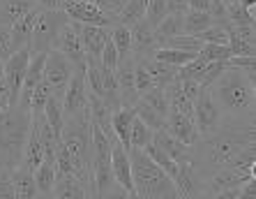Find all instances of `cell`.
I'll return each instance as SVG.
<instances>
[{
  "label": "cell",
  "instance_id": "obj_1",
  "mask_svg": "<svg viewBox=\"0 0 256 199\" xmlns=\"http://www.w3.org/2000/svg\"><path fill=\"white\" fill-rule=\"evenodd\" d=\"M254 148V123H222L217 132L201 137L190 146V164L203 183L210 181L222 169L242 160H256Z\"/></svg>",
  "mask_w": 256,
  "mask_h": 199
},
{
  "label": "cell",
  "instance_id": "obj_2",
  "mask_svg": "<svg viewBox=\"0 0 256 199\" xmlns=\"http://www.w3.org/2000/svg\"><path fill=\"white\" fill-rule=\"evenodd\" d=\"M256 67L228 65L208 86L217 107L222 109V123H254L256 111Z\"/></svg>",
  "mask_w": 256,
  "mask_h": 199
},
{
  "label": "cell",
  "instance_id": "obj_3",
  "mask_svg": "<svg viewBox=\"0 0 256 199\" xmlns=\"http://www.w3.org/2000/svg\"><path fill=\"white\" fill-rule=\"evenodd\" d=\"M30 125H32V114H30V102L26 100H16L0 111V164L7 171L21 164Z\"/></svg>",
  "mask_w": 256,
  "mask_h": 199
},
{
  "label": "cell",
  "instance_id": "obj_4",
  "mask_svg": "<svg viewBox=\"0 0 256 199\" xmlns=\"http://www.w3.org/2000/svg\"><path fill=\"white\" fill-rule=\"evenodd\" d=\"M130 153V162H132V181H134V197L143 199H171L176 197V185L173 178L150 160V155L143 148H127Z\"/></svg>",
  "mask_w": 256,
  "mask_h": 199
},
{
  "label": "cell",
  "instance_id": "obj_5",
  "mask_svg": "<svg viewBox=\"0 0 256 199\" xmlns=\"http://www.w3.org/2000/svg\"><path fill=\"white\" fill-rule=\"evenodd\" d=\"M92 134V181H95V197H114L122 194L111 171V141L102 127L90 123Z\"/></svg>",
  "mask_w": 256,
  "mask_h": 199
},
{
  "label": "cell",
  "instance_id": "obj_6",
  "mask_svg": "<svg viewBox=\"0 0 256 199\" xmlns=\"http://www.w3.org/2000/svg\"><path fill=\"white\" fill-rule=\"evenodd\" d=\"M70 21L67 12L60 7V10H37V19L35 26H32V37H30V54H40L44 51L46 54L48 49H54V42L58 33L62 31V26Z\"/></svg>",
  "mask_w": 256,
  "mask_h": 199
},
{
  "label": "cell",
  "instance_id": "obj_7",
  "mask_svg": "<svg viewBox=\"0 0 256 199\" xmlns=\"http://www.w3.org/2000/svg\"><path fill=\"white\" fill-rule=\"evenodd\" d=\"M192 118H194V125L198 130V137H208V134L217 132L222 127V109L217 107L212 93H210L208 86H201V91L194 97V104H192Z\"/></svg>",
  "mask_w": 256,
  "mask_h": 199
},
{
  "label": "cell",
  "instance_id": "obj_8",
  "mask_svg": "<svg viewBox=\"0 0 256 199\" xmlns=\"http://www.w3.org/2000/svg\"><path fill=\"white\" fill-rule=\"evenodd\" d=\"M54 49H58L60 54L70 58L74 70H86V51H84V42H81V24L78 21L70 19L62 26V31L58 33L54 42Z\"/></svg>",
  "mask_w": 256,
  "mask_h": 199
},
{
  "label": "cell",
  "instance_id": "obj_9",
  "mask_svg": "<svg viewBox=\"0 0 256 199\" xmlns=\"http://www.w3.org/2000/svg\"><path fill=\"white\" fill-rule=\"evenodd\" d=\"M72 72H74V65L70 63V58L60 54L58 49H48L46 61H44V81L48 84V88H51L54 95L62 97Z\"/></svg>",
  "mask_w": 256,
  "mask_h": 199
},
{
  "label": "cell",
  "instance_id": "obj_10",
  "mask_svg": "<svg viewBox=\"0 0 256 199\" xmlns=\"http://www.w3.org/2000/svg\"><path fill=\"white\" fill-rule=\"evenodd\" d=\"M28 61H30V49H18L14 51L5 63H2V77H5L7 91H10V100L12 104L21 97V88H24V77L28 70Z\"/></svg>",
  "mask_w": 256,
  "mask_h": 199
},
{
  "label": "cell",
  "instance_id": "obj_11",
  "mask_svg": "<svg viewBox=\"0 0 256 199\" xmlns=\"http://www.w3.org/2000/svg\"><path fill=\"white\" fill-rule=\"evenodd\" d=\"M67 12V17L72 21H78V24H86V26H104V28H111L116 26V17L114 14H106L104 10L90 3V0H74V3H67L62 7Z\"/></svg>",
  "mask_w": 256,
  "mask_h": 199
},
{
  "label": "cell",
  "instance_id": "obj_12",
  "mask_svg": "<svg viewBox=\"0 0 256 199\" xmlns=\"http://www.w3.org/2000/svg\"><path fill=\"white\" fill-rule=\"evenodd\" d=\"M88 107V88H86V70H74L62 93V114H76Z\"/></svg>",
  "mask_w": 256,
  "mask_h": 199
},
{
  "label": "cell",
  "instance_id": "obj_13",
  "mask_svg": "<svg viewBox=\"0 0 256 199\" xmlns=\"http://www.w3.org/2000/svg\"><path fill=\"white\" fill-rule=\"evenodd\" d=\"M111 171H114L116 183L120 185L125 197H134V181H132V162L130 153L120 141L111 144Z\"/></svg>",
  "mask_w": 256,
  "mask_h": 199
},
{
  "label": "cell",
  "instance_id": "obj_14",
  "mask_svg": "<svg viewBox=\"0 0 256 199\" xmlns=\"http://www.w3.org/2000/svg\"><path fill=\"white\" fill-rule=\"evenodd\" d=\"M173 185H176V197L190 199V197H206V183L201 176L194 171L190 160L178 162V171L173 176Z\"/></svg>",
  "mask_w": 256,
  "mask_h": 199
},
{
  "label": "cell",
  "instance_id": "obj_15",
  "mask_svg": "<svg viewBox=\"0 0 256 199\" xmlns=\"http://www.w3.org/2000/svg\"><path fill=\"white\" fill-rule=\"evenodd\" d=\"M166 130L173 134L176 139H180L182 144L194 146L198 141V130L194 125V118L190 114H182V111H176V109H168L166 114Z\"/></svg>",
  "mask_w": 256,
  "mask_h": 199
},
{
  "label": "cell",
  "instance_id": "obj_16",
  "mask_svg": "<svg viewBox=\"0 0 256 199\" xmlns=\"http://www.w3.org/2000/svg\"><path fill=\"white\" fill-rule=\"evenodd\" d=\"M130 31H132V51H134L136 58H148L160 47L157 44V35H155V26H150L146 19L136 21Z\"/></svg>",
  "mask_w": 256,
  "mask_h": 199
},
{
  "label": "cell",
  "instance_id": "obj_17",
  "mask_svg": "<svg viewBox=\"0 0 256 199\" xmlns=\"http://www.w3.org/2000/svg\"><path fill=\"white\" fill-rule=\"evenodd\" d=\"M228 49L233 56H256V26L228 24Z\"/></svg>",
  "mask_w": 256,
  "mask_h": 199
},
{
  "label": "cell",
  "instance_id": "obj_18",
  "mask_svg": "<svg viewBox=\"0 0 256 199\" xmlns=\"http://www.w3.org/2000/svg\"><path fill=\"white\" fill-rule=\"evenodd\" d=\"M108 35H111V28H104V26H86L81 24V42H84V51L86 58H100L102 49L106 44Z\"/></svg>",
  "mask_w": 256,
  "mask_h": 199
},
{
  "label": "cell",
  "instance_id": "obj_19",
  "mask_svg": "<svg viewBox=\"0 0 256 199\" xmlns=\"http://www.w3.org/2000/svg\"><path fill=\"white\" fill-rule=\"evenodd\" d=\"M152 141H155L162 151L171 157L173 162H185V160H190V146L182 144L180 139L173 137L166 127L155 130V132H152Z\"/></svg>",
  "mask_w": 256,
  "mask_h": 199
},
{
  "label": "cell",
  "instance_id": "obj_20",
  "mask_svg": "<svg viewBox=\"0 0 256 199\" xmlns=\"http://www.w3.org/2000/svg\"><path fill=\"white\" fill-rule=\"evenodd\" d=\"M37 10H30L28 14L18 17L12 26H10V35H12V54L18 51V49H28L30 44V37H32V26H35V19H37Z\"/></svg>",
  "mask_w": 256,
  "mask_h": 199
},
{
  "label": "cell",
  "instance_id": "obj_21",
  "mask_svg": "<svg viewBox=\"0 0 256 199\" xmlns=\"http://www.w3.org/2000/svg\"><path fill=\"white\" fill-rule=\"evenodd\" d=\"M10 181H12V190H14V197L16 199H35L40 197L37 192V185H35V176L30 169H26L24 164H18L10 171Z\"/></svg>",
  "mask_w": 256,
  "mask_h": 199
},
{
  "label": "cell",
  "instance_id": "obj_22",
  "mask_svg": "<svg viewBox=\"0 0 256 199\" xmlns=\"http://www.w3.org/2000/svg\"><path fill=\"white\" fill-rule=\"evenodd\" d=\"M44 61H46V54H44V51H40V54H30L28 70H26V77H24V88H21V97H18V100L30 102V93H32V88L44 79Z\"/></svg>",
  "mask_w": 256,
  "mask_h": 199
},
{
  "label": "cell",
  "instance_id": "obj_23",
  "mask_svg": "<svg viewBox=\"0 0 256 199\" xmlns=\"http://www.w3.org/2000/svg\"><path fill=\"white\" fill-rule=\"evenodd\" d=\"M51 197L84 199V197H88V194H86V187L81 185L78 178H74L72 174H65V171H58V169H56V183H54V192H51Z\"/></svg>",
  "mask_w": 256,
  "mask_h": 199
},
{
  "label": "cell",
  "instance_id": "obj_24",
  "mask_svg": "<svg viewBox=\"0 0 256 199\" xmlns=\"http://www.w3.org/2000/svg\"><path fill=\"white\" fill-rule=\"evenodd\" d=\"M138 61H141L143 67H146V70L150 72V77H152V84H155L157 88H166L173 79L178 77V70H180V67L168 65V63H164V61H157V58H152V56H148V58H138Z\"/></svg>",
  "mask_w": 256,
  "mask_h": 199
},
{
  "label": "cell",
  "instance_id": "obj_25",
  "mask_svg": "<svg viewBox=\"0 0 256 199\" xmlns=\"http://www.w3.org/2000/svg\"><path fill=\"white\" fill-rule=\"evenodd\" d=\"M32 176H35V185L40 197H51L54 183H56V155L44 157L42 162L32 169Z\"/></svg>",
  "mask_w": 256,
  "mask_h": 199
},
{
  "label": "cell",
  "instance_id": "obj_26",
  "mask_svg": "<svg viewBox=\"0 0 256 199\" xmlns=\"http://www.w3.org/2000/svg\"><path fill=\"white\" fill-rule=\"evenodd\" d=\"M44 160V146H42V137L37 132L35 125H30V132H28V139H26V146H24V157H21V164L26 169H32Z\"/></svg>",
  "mask_w": 256,
  "mask_h": 199
},
{
  "label": "cell",
  "instance_id": "obj_27",
  "mask_svg": "<svg viewBox=\"0 0 256 199\" xmlns=\"http://www.w3.org/2000/svg\"><path fill=\"white\" fill-rule=\"evenodd\" d=\"M134 109L132 107H120L118 111L111 114V127H114V134L120 144L130 148V132H132V123H134Z\"/></svg>",
  "mask_w": 256,
  "mask_h": 199
},
{
  "label": "cell",
  "instance_id": "obj_28",
  "mask_svg": "<svg viewBox=\"0 0 256 199\" xmlns=\"http://www.w3.org/2000/svg\"><path fill=\"white\" fill-rule=\"evenodd\" d=\"M35 7H37L35 0H0V24L12 26L18 17L28 14Z\"/></svg>",
  "mask_w": 256,
  "mask_h": 199
},
{
  "label": "cell",
  "instance_id": "obj_29",
  "mask_svg": "<svg viewBox=\"0 0 256 199\" xmlns=\"http://www.w3.org/2000/svg\"><path fill=\"white\" fill-rule=\"evenodd\" d=\"M146 3L148 0H125L122 7H120V12L116 14V24H122L127 28H132L136 21H141L146 17Z\"/></svg>",
  "mask_w": 256,
  "mask_h": 199
},
{
  "label": "cell",
  "instance_id": "obj_30",
  "mask_svg": "<svg viewBox=\"0 0 256 199\" xmlns=\"http://www.w3.org/2000/svg\"><path fill=\"white\" fill-rule=\"evenodd\" d=\"M185 14V12H182ZM182 14L180 12H168L166 17L162 19L160 24L155 26V35H157V44L162 47V42L166 37H173V35H182ZM157 47V49H160Z\"/></svg>",
  "mask_w": 256,
  "mask_h": 199
},
{
  "label": "cell",
  "instance_id": "obj_31",
  "mask_svg": "<svg viewBox=\"0 0 256 199\" xmlns=\"http://www.w3.org/2000/svg\"><path fill=\"white\" fill-rule=\"evenodd\" d=\"M210 24H212V17H210L208 12L187 10V12L182 14V33H185V35H194V37H196L198 33H203Z\"/></svg>",
  "mask_w": 256,
  "mask_h": 199
},
{
  "label": "cell",
  "instance_id": "obj_32",
  "mask_svg": "<svg viewBox=\"0 0 256 199\" xmlns=\"http://www.w3.org/2000/svg\"><path fill=\"white\" fill-rule=\"evenodd\" d=\"M44 116H46L51 130H54V132L58 134V139H60V132H62V121H65V114H62V97L51 93L48 100H46V104H44Z\"/></svg>",
  "mask_w": 256,
  "mask_h": 199
},
{
  "label": "cell",
  "instance_id": "obj_33",
  "mask_svg": "<svg viewBox=\"0 0 256 199\" xmlns=\"http://www.w3.org/2000/svg\"><path fill=\"white\" fill-rule=\"evenodd\" d=\"M138 100H141V102H146L150 109H155L157 114L166 118V114H168V100H166V93H164V88H157V86H152V88H148L146 93H141V95H138Z\"/></svg>",
  "mask_w": 256,
  "mask_h": 199
},
{
  "label": "cell",
  "instance_id": "obj_34",
  "mask_svg": "<svg viewBox=\"0 0 256 199\" xmlns=\"http://www.w3.org/2000/svg\"><path fill=\"white\" fill-rule=\"evenodd\" d=\"M134 114H136V118H141L146 125L155 132V130H162V127H166V118L164 116H160L155 111V109H150L146 102H141V100H136V104H134Z\"/></svg>",
  "mask_w": 256,
  "mask_h": 199
},
{
  "label": "cell",
  "instance_id": "obj_35",
  "mask_svg": "<svg viewBox=\"0 0 256 199\" xmlns=\"http://www.w3.org/2000/svg\"><path fill=\"white\" fill-rule=\"evenodd\" d=\"M162 47H173V49H180V51H187V54L192 56H196L198 51H201L203 42L198 40V37L194 35H173V37H166L164 42H162Z\"/></svg>",
  "mask_w": 256,
  "mask_h": 199
},
{
  "label": "cell",
  "instance_id": "obj_36",
  "mask_svg": "<svg viewBox=\"0 0 256 199\" xmlns=\"http://www.w3.org/2000/svg\"><path fill=\"white\" fill-rule=\"evenodd\" d=\"M111 42H114L116 51H118V58L132 54V31L122 24L111 26Z\"/></svg>",
  "mask_w": 256,
  "mask_h": 199
},
{
  "label": "cell",
  "instance_id": "obj_37",
  "mask_svg": "<svg viewBox=\"0 0 256 199\" xmlns=\"http://www.w3.org/2000/svg\"><path fill=\"white\" fill-rule=\"evenodd\" d=\"M226 14L231 26H256V12H250L240 3H226Z\"/></svg>",
  "mask_w": 256,
  "mask_h": 199
},
{
  "label": "cell",
  "instance_id": "obj_38",
  "mask_svg": "<svg viewBox=\"0 0 256 199\" xmlns=\"http://www.w3.org/2000/svg\"><path fill=\"white\" fill-rule=\"evenodd\" d=\"M143 151L148 153V155H150V160H152V162H155V164H160V167L164 169V171H166V174L171 176V178H173V176H176V171H178V162H173L171 157H168L166 153L162 151V148L155 144V141H150V144L146 146Z\"/></svg>",
  "mask_w": 256,
  "mask_h": 199
},
{
  "label": "cell",
  "instance_id": "obj_39",
  "mask_svg": "<svg viewBox=\"0 0 256 199\" xmlns=\"http://www.w3.org/2000/svg\"><path fill=\"white\" fill-rule=\"evenodd\" d=\"M152 141V130H150L141 118L134 116V123H132V132H130V146L134 148H146V146Z\"/></svg>",
  "mask_w": 256,
  "mask_h": 199
},
{
  "label": "cell",
  "instance_id": "obj_40",
  "mask_svg": "<svg viewBox=\"0 0 256 199\" xmlns=\"http://www.w3.org/2000/svg\"><path fill=\"white\" fill-rule=\"evenodd\" d=\"M198 56L201 58H206L208 63L212 61H228L231 58V49H228V44H214V42H203L201 51H198Z\"/></svg>",
  "mask_w": 256,
  "mask_h": 199
},
{
  "label": "cell",
  "instance_id": "obj_41",
  "mask_svg": "<svg viewBox=\"0 0 256 199\" xmlns=\"http://www.w3.org/2000/svg\"><path fill=\"white\" fill-rule=\"evenodd\" d=\"M201 42H214V44H228V26L222 24H210L203 33H198Z\"/></svg>",
  "mask_w": 256,
  "mask_h": 199
},
{
  "label": "cell",
  "instance_id": "obj_42",
  "mask_svg": "<svg viewBox=\"0 0 256 199\" xmlns=\"http://www.w3.org/2000/svg\"><path fill=\"white\" fill-rule=\"evenodd\" d=\"M166 14H168L166 0H148V3H146V17L143 19H146L150 26H157Z\"/></svg>",
  "mask_w": 256,
  "mask_h": 199
},
{
  "label": "cell",
  "instance_id": "obj_43",
  "mask_svg": "<svg viewBox=\"0 0 256 199\" xmlns=\"http://www.w3.org/2000/svg\"><path fill=\"white\" fill-rule=\"evenodd\" d=\"M134 84H136V91H138V95L141 93H146L148 88H152V77H150V72L143 67V63L136 58V65H134Z\"/></svg>",
  "mask_w": 256,
  "mask_h": 199
},
{
  "label": "cell",
  "instance_id": "obj_44",
  "mask_svg": "<svg viewBox=\"0 0 256 199\" xmlns=\"http://www.w3.org/2000/svg\"><path fill=\"white\" fill-rule=\"evenodd\" d=\"M100 61H102V65L108 67V70H116V65H118V51H116L114 42H111V35H108L106 44H104V49H102Z\"/></svg>",
  "mask_w": 256,
  "mask_h": 199
},
{
  "label": "cell",
  "instance_id": "obj_45",
  "mask_svg": "<svg viewBox=\"0 0 256 199\" xmlns=\"http://www.w3.org/2000/svg\"><path fill=\"white\" fill-rule=\"evenodd\" d=\"M12 56V35H10V26L0 24V63H5Z\"/></svg>",
  "mask_w": 256,
  "mask_h": 199
},
{
  "label": "cell",
  "instance_id": "obj_46",
  "mask_svg": "<svg viewBox=\"0 0 256 199\" xmlns=\"http://www.w3.org/2000/svg\"><path fill=\"white\" fill-rule=\"evenodd\" d=\"M14 190H12V181H10V171L0 169V199H12Z\"/></svg>",
  "mask_w": 256,
  "mask_h": 199
},
{
  "label": "cell",
  "instance_id": "obj_47",
  "mask_svg": "<svg viewBox=\"0 0 256 199\" xmlns=\"http://www.w3.org/2000/svg\"><path fill=\"white\" fill-rule=\"evenodd\" d=\"M90 3H95L100 10H104L106 14H114V17H116V14L120 12V7H122V3H125V0H90Z\"/></svg>",
  "mask_w": 256,
  "mask_h": 199
},
{
  "label": "cell",
  "instance_id": "obj_48",
  "mask_svg": "<svg viewBox=\"0 0 256 199\" xmlns=\"http://www.w3.org/2000/svg\"><path fill=\"white\" fill-rule=\"evenodd\" d=\"M168 5V12H187V7H190V0H166Z\"/></svg>",
  "mask_w": 256,
  "mask_h": 199
},
{
  "label": "cell",
  "instance_id": "obj_49",
  "mask_svg": "<svg viewBox=\"0 0 256 199\" xmlns=\"http://www.w3.org/2000/svg\"><path fill=\"white\" fill-rule=\"evenodd\" d=\"M40 10H60L62 7V0H35Z\"/></svg>",
  "mask_w": 256,
  "mask_h": 199
},
{
  "label": "cell",
  "instance_id": "obj_50",
  "mask_svg": "<svg viewBox=\"0 0 256 199\" xmlns=\"http://www.w3.org/2000/svg\"><path fill=\"white\" fill-rule=\"evenodd\" d=\"M210 0H190V7L187 10H198V12H208Z\"/></svg>",
  "mask_w": 256,
  "mask_h": 199
},
{
  "label": "cell",
  "instance_id": "obj_51",
  "mask_svg": "<svg viewBox=\"0 0 256 199\" xmlns=\"http://www.w3.org/2000/svg\"><path fill=\"white\" fill-rule=\"evenodd\" d=\"M240 5H244L250 12H256V0H240Z\"/></svg>",
  "mask_w": 256,
  "mask_h": 199
},
{
  "label": "cell",
  "instance_id": "obj_52",
  "mask_svg": "<svg viewBox=\"0 0 256 199\" xmlns=\"http://www.w3.org/2000/svg\"><path fill=\"white\" fill-rule=\"evenodd\" d=\"M67 3H74V0H62V7H65V5H67Z\"/></svg>",
  "mask_w": 256,
  "mask_h": 199
},
{
  "label": "cell",
  "instance_id": "obj_53",
  "mask_svg": "<svg viewBox=\"0 0 256 199\" xmlns=\"http://www.w3.org/2000/svg\"><path fill=\"white\" fill-rule=\"evenodd\" d=\"M226 3H240V0H226Z\"/></svg>",
  "mask_w": 256,
  "mask_h": 199
},
{
  "label": "cell",
  "instance_id": "obj_54",
  "mask_svg": "<svg viewBox=\"0 0 256 199\" xmlns=\"http://www.w3.org/2000/svg\"><path fill=\"white\" fill-rule=\"evenodd\" d=\"M0 169H5V167H2V164H0Z\"/></svg>",
  "mask_w": 256,
  "mask_h": 199
},
{
  "label": "cell",
  "instance_id": "obj_55",
  "mask_svg": "<svg viewBox=\"0 0 256 199\" xmlns=\"http://www.w3.org/2000/svg\"><path fill=\"white\" fill-rule=\"evenodd\" d=\"M0 67H2V63H0Z\"/></svg>",
  "mask_w": 256,
  "mask_h": 199
},
{
  "label": "cell",
  "instance_id": "obj_56",
  "mask_svg": "<svg viewBox=\"0 0 256 199\" xmlns=\"http://www.w3.org/2000/svg\"><path fill=\"white\" fill-rule=\"evenodd\" d=\"M0 111H2V109H0Z\"/></svg>",
  "mask_w": 256,
  "mask_h": 199
}]
</instances>
